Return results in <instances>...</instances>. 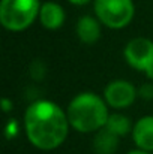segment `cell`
I'll return each instance as SVG.
<instances>
[{
	"label": "cell",
	"mask_w": 153,
	"mask_h": 154,
	"mask_svg": "<svg viewBox=\"0 0 153 154\" xmlns=\"http://www.w3.org/2000/svg\"><path fill=\"white\" fill-rule=\"evenodd\" d=\"M123 55L132 69L146 73L153 70V41L149 38L131 39L123 50Z\"/></svg>",
	"instance_id": "obj_5"
},
{
	"label": "cell",
	"mask_w": 153,
	"mask_h": 154,
	"mask_svg": "<svg viewBox=\"0 0 153 154\" xmlns=\"http://www.w3.org/2000/svg\"><path fill=\"white\" fill-rule=\"evenodd\" d=\"M69 127L66 111L50 100H36L24 112L26 136L41 151L59 148L66 141Z\"/></svg>",
	"instance_id": "obj_1"
},
{
	"label": "cell",
	"mask_w": 153,
	"mask_h": 154,
	"mask_svg": "<svg viewBox=\"0 0 153 154\" xmlns=\"http://www.w3.org/2000/svg\"><path fill=\"white\" fill-rule=\"evenodd\" d=\"M132 141L138 150L153 153V115L141 117L132 127Z\"/></svg>",
	"instance_id": "obj_7"
},
{
	"label": "cell",
	"mask_w": 153,
	"mask_h": 154,
	"mask_svg": "<svg viewBox=\"0 0 153 154\" xmlns=\"http://www.w3.org/2000/svg\"><path fill=\"white\" fill-rule=\"evenodd\" d=\"M138 96L146 99V100H152L153 99V84H144L138 88Z\"/></svg>",
	"instance_id": "obj_13"
},
{
	"label": "cell",
	"mask_w": 153,
	"mask_h": 154,
	"mask_svg": "<svg viewBox=\"0 0 153 154\" xmlns=\"http://www.w3.org/2000/svg\"><path fill=\"white\" fill-rule=\"evenodd\" d=\"M71 5H75V6H84L87 3H90L92 0H68Z\"/></svg>",
	"instance_id": "obj_16"
},
{
	"label": "cell",
	"mask_w": 153,
	"mask_h": 154,
	"mask_svg": "<svg viewBox=\"0 0 153 154\" xmlns=\"http://www.w3.org/2000/svg\"><path fill=\"white\" fill-rule=\"evenodd\" d=\"M30 72H32V76H33L35 79H41V78H44V73H45V66H44V64H42L39 60H35V61H33V64H32Z\"/></svg>",
	"instance_id": "obj_12"
},
{
	"label": "cell",
	"mask_w": 153,
	"mask_h": 154,
	"mask_svg": "<svg viewBox=\"0 0 153 154\" xmlns=\"http://www.w3.org/2000/svg\"><path fill=\"white\" fill-rule=\"evenodd\" d=\"M39 0H2L0 24L8 32H23L39 18Z\"/></svg>",
	"instance_id": "obj_3"
},
{
	"label": "cell",
	"mask_w": 153,
	"mask_h": 154,
	"mask_svg": "<svg viewBox=\"0 0 153 154\" xmlns=\"http://www.w3.org/2000/svg\"><path fill=\"white\" fill-rule=\"evenodd\" d=\"M147 76H149V78H150V79H152V81H153V70H150V72L147 73Z\"/></svg>",
	"instance_id": "obj_18"
},
{
	"label": "cell",
	"mask_w": 153,
	"mask_h": 154,
	"mask_svg": "<svg viewBox=\"0 0 153 154\" xmlns=\"http://www.w3.org/2000/svg\"><path fill=\"white\" fill-rule=\"evenodd\" d=\"M132 127L134 126H132L131 120L126 115L119 114V112L110 114V117L107 120V124H105V129H108L111 133L117 135L119 138H123L128 133H132Z\"/></svg>",
	"instance_id": "obj_11"
},
{
	"label": "cell",
	"mask_w": 153,
	"mask_h": 154,
	"mask_svg": "<svg viewBox=\"0 0 153 154\" xmlns=\"http://www.w3.org/2000/svg\"><path fill=\"white\" fill-rule=\"evenodd\" d=\"M126 154H153V153H149V151H143V150H138V148H135V150H131L129 153Z\"/></svg>",
	"instance_id": "obj_17"
},
{
	"label": "cell",
	"mask_w": 153,
	"mask_h": 154,
	"mask_svg": "<svg viewBox=\"0 0 153 154\" xmlns=\"http://www.w3.org/2000/svg\"><path fill=\"white\" fill-rule=\"evenodd\" d=\"M77 36L80 42L86 45L96 44L101 38V23L98 21V18L90 15L81 17L77 23Z\"/></svg>",
	"instance_id": "obj_9"
},
{
	"label": "cell",
	"mask_w": 153,
	"mask_h": 154,
	"mask_svg": "<svg viewBox=\"0 0 153 154\" xmlns=\"http://www.w3.org/2000/svg\"><path fill=\"white\" fill-rule=\"evenodd\" d=\"M120 138L108 129H101L93 136V151L96 154H116Z\"/></svg>",
	"instance_id": "obj_10"
},
{
	"label": "cell",
	"mask_w": 153,
	"mask_h": 154,
	"mask_svg": "<svg viewBox=\"0 0 153 154\" xmlns=\"http://www.w3.org/2000/svg\"><path fill=\"white\" fill-rule=\"evenodd\" d=\"M104 100L110 108L114 109H125L131 106L138 97V90L135 85L125 79H116L107 84L104 88Z\"/></svg>",
	"instance_id": "obj_6"
},
{
	"label": "cell",
	"mask_w": 153,
	"mask_h": 154,
	"mask_svg": "<svg viewBox=\"0 0 153 154\" xmlns=\"http://www.w3.org/2000/svg\"><path fill=\"white\" fill-rule=\"evenodd\" d=\"M18 123L15 120H9L8 121V126H6V138L11 139V138H15L17 133H18Z\"/></svg>",
	"instance_id": "obj_14"
},
{
	"label": "cell",
	"mask_w": 153,
	"mask_h": 154,
	"mask_svg": "<svg viewBox=\"0 0 153 154\" xmlns=\"http://www.w3.org/2000/svg\"><path fill=\"white\" fill-rule=\"evenodd\" d=\"M69 124L80 133H96L105 127L110 117L108 105L104 97L84 91L77 94L66 108Z\"/></svg>",
	"instance_id": "obj_2"
},
{
	"label": "cell",
	"mask_w": 153,
	"mask_h": 154,
	"mask_svg": "<svg viewBox=\"0 0 153 154\" xmlns=\"http://www.w3.org/2000/svg\"><path fill=\"white\" fill-rule=\"evenodd\" d=\"M2 109H3V112H9L12 109V100H9L8 97H3L2 99Z\"/></svg>",
	"instance_id": "obj_15"
},
{
	"label": "cell",
	"mask_w": 153,
	"mask_h": 154,
	"mask_svg": "<svg viewBox=\"0 0 153 154\" xmlns=\"http://www.w3.org/2000/svg\"><path fill=\"white\" fill-rule=\"evenodd\" d=\"M65 11L63 8L56 3V2H45L41 5V11H39V23L42 24L44 29L47 30H57L63 26L65 23Z\"/></svg>",
	"instance_id": "obj_8"
},
{
	"label": "cell",
	"mask_w": 153,
	"mask_h": 154,
	"mask_svg": "<svg viewBox=\"0 0 153 154\" xmlns=\"http://www.w3.org/2000/svg\"><path fill=\"white\" fill-rule=\"evenodd\" d=\"M93 9L98 21L113 30L125 29L135 15V5L132 0H95Z\"/></svg>",
	"instance_id": "obj_4"
}]
</instances>
